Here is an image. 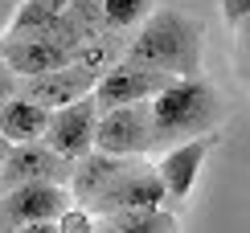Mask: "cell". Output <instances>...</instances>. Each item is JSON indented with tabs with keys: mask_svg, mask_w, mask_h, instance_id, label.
I'll return each mask as SVG.
<instances>
[{
	"mask_svg": "<svg viewBox=\"0 0 250 233\" xmlns=\"http://www.w3.org/2000/svg\"><path fill=\"white\" fill-rule=\"evenodd\" d=\"M172 82V74L164 70H152L144 61H131V58H119L115 66H107L95 82V102L99 111L103 107H119V102H140V98H152L156 90H164Z\"/></svg>",
	"mask_w": 250,
	"mask_h": 233,
	"instance_id": "8",
	"label": "cell"
},
{
	"mask_svg": "<svg viewBox=\"0 0 250 233\" xmlns=\"http://www.w3.org/2000/svg\"><path fill=\"white\" fill-rule=\"evenodd\" d=\"M4 152H8V139L0 135V164H4Z\"/></svg>",
	"mask_w": 250,
	"mask_h": 233,
	"instance_id": "19",
	"label": "cell"
},
{
	"mask_svg": "<svg viewBox=\"0 0 250 233\" xmlns=\"http://www.w3.org/2000/svg\"><path fill=\"white\" fill-rule=\"evenodd\" d=\"M70 205V188L54 180H29L8 193H0V229H25V233H49L58 229V213Z\"/></svg>",
	"mask_w": 250,
	"mask_h": 233,
	"instance_id": "3",
	"label": "cell"
},
{
	"mask_svg": "<svg viewBox=\"0 0 250 233\" xmlns=\"http://www.w3.org/2000/svg\"><path fill=\"white\" fill-rule=\"evenodd\" d=\"M222 17H226V25L242 29L250 17V0H222Z\"/></svg>",
	"mask_w": 250,
	"mask_h": 233,
	"instance_id": "16",
	"label": "cell"
},
{
	"mask_svg": "<svg viewBox=\"0 0 250 233\" xmlns=\"http://www.w3.org/2000/svg\"><path fill=\"white\" fill-rule=\"evenodd\" d=\"M148 111H152V155H156L181 139L213 131L222 119V98L201 74H193V78H172L164 90H156L148 98Z\"/></svg>",
	"mask_w": 250,
	"mask_h": 233,
	"instance_id": "2",
	"label": "cell"
},
{
	"mask_svg": "<svg viewBox=\"0 0 250 233\" xmlns=\"http://www.w3.org/2000/svg\"><path fill=\"white\" fill-rule=\"evenodd\" d=\"M21 0H0V33H4L8 25H13V13H17Z\"/></svg>",
	"mask_w": 250,
	"mask_h": 233,
	"instance_id": "18",
	"label": "cell"
},
{
	"mask_svg": "<svg viewBox=\"0 0 250 233\" xmlns=\"http://www.w3.org/2000/svg\"><path fill=\"white\" fill-rule=\"evenodd\" d=\"M70 164L66 155H58L45 139H21L8 143L4 164H0V193L17 184H29V180H54V184H66L70 180Z\"/></svg>",
	"mask_w": 250,
	"mask_h": 233,
	"instance_id": "6",
	"label": "cell"
},
{
	"mask_svg": "<svg viewBox=\"0 0 250 233\" xmlns=\"http://www.w3.org/2000/svg\"><path fill=\"white\" fill-rule=\"evenodd\" d=\"M99 8H103V25L107 29L131 33V29L152 13V0H99Z\"/></svg>",
	"mask_w": 250,
	"mask_h": 233,
	"instance_id": "14",
	"label": "cell"
},
{
	"mask_svg": "<svg viewBox=\"0 0 250 233\" xmlns=\"http://www.w3.org/2000/svg\"><path fill=\"white\" fill-rule=\"evenodd\" d=\"M0 58L8 61V70L17 74H41V70H58L66 66L70 54L62 45H54L49 37H21V33H0Z\"/></svg>",
	"mask_w": 250,
	"mask_h": 233,
	"instance_id": "11",
	"label": "cell"
},
{
	"mask_svg": "<svg viewBox=\"0 0 250 233\" xmlns=\"http://www.w3.org/2000/svg\"><path fill=\"white\" fill-rule=\"evenodd\" d=\"M99 82L95 70L78 66V61H66V66L58 70H41V74H21L17 78V94H25V98L41 102V107H62V102H74L82 94H90Z\"/></svg>",
	"mask_w": 250,
	"mask_h": 233,
	"instance_id": "9",
	"label": "cell"
},
{
	"mask_svg": "<svg viewBox=\"0 0 250 233\" xmlns=\"http://www.w3.org/2000/svg\"><path fill=\"white\" fill-rule=\"evenodd\" d=\"M201 41H205V33L189 13L152 8L127 37L123 58L144 61L152 70H164L172 78H193V74H201Z\"/></svg>",
	"mask_w": 250,
	"mask_h": 233,
	"instance_id": "1",
	"label": "cell"
},
{
	"mask_svg": "<svg viewBox=\"0 0 250 233\" xmlns=\"http://www.w3.org/2000/svg\"><path fill=\"white\" fill-rule=\"evenodd\" d=\"M95 229L107 233H172L176 213L164 205H144V209H111L95 217Z\"/></svg>",
	"mask_w": 250,
	"mask_h": 233,
	"instance_id": "12",
	"label": "cell"
},
{
	"mask_svg": "<svg viewBox=\"0 0 250 233\" xmlns=\"http://www.w3.org/2000/svg\"><path fill=\"white\" fill-rule=\"evenodd\" d=\"M213 147V131L205 135H193V139H181L172 147H164V152H156L160 160H156V176H160L164 193H168L172 200H189L193 184H197V172H201V160L209 155Z\"/></svg>",
	"mask_w": 250,
	"mask_h": 233,
	"instance_id": "10",
	"label": "cell"
},
{
	"mask_svg": "<svg viewBox=\"0 0 250 233\" xmlns=\"http://www.w3.org/2000/svg\"><path fill=\"white\" fill-rule=\"evenodd\" d=\"M95 123H99V102L95 94H82L74 102H62V107L49 111V123H45V139L58 155L66 160H78L82 152L95 147Z\"/></svg>",
	"mask_w": 250,
	"mask_h": 233,
	"instance_id": "7",
	"label": "cell"
},
{
	"mask_svg": "<svg viewBox=\"0 0 250 233\" xmlns=\"http://www.w3.org/2000/svg\"><path fill=\"white\" fill-rule=\"evenodd\" d=\"M54 225H58L62 233H86V229H95V213H90L86 205H74V200H70V205L58 213Z\"/></svg>",
	"mask_w": 250,
	"mask_h": 233,
	"instance_id": "15",
	"label": "cell"
},
{
	"mask_svg": "<svg viewBox=\"0 0 250 233\" xmlns=\"http://www.w3.org/2000/svg\"><path fill=\"white\" fill-rule=\"evenodd\" d=\"M13 94H17V74L8 70V61H4V58H0V102H8Z\"/></svg>",
	"mask_w": 250,
	"mask_h": 233,
	"instance_id": "17",
	"label": "cell"
},
{
	"mask_svg": "<svg viewBox=\"0 0 250 233\" xmlns=\"http://www.w3.org/2000/svg\"><path fill=\"white\" fill-rule=\"evenodd\" d=\"M45 123H49V107L25 98V94H13L8 102H0V135H4L8 143L41 139V135H45Z\"/></svg>",
	"mask_w": 250,
	"mask_h": 233,
	"instance_id": "13",
	"label": "cell"
},
{
	"mask_svg": "<svg viewBox=\"0 0 250 233\" xmlns=\"http://www.w3.org/2000/svg\"><path fill=\"white\" fill-rule=\"evenodd\" d=\"M164 200H168V193H164L156 168L144 164V155H135L123 172H115L86 200V209L99 217V213H111V209H144V205H164Z\"/></svg>",
	"mask_w": 250,
	"mask_h": 233,
	"instance_id": "5",
	"label": "cell"
},
{
	"mask_svg": "<svg viewBox=\"0 0 250 233\" xmlns=\"http://www.w3.org/2000/svg\"><path fill=\"white\" fill-rule=\"evenodd\" d=\"M95 147L111 155H152V111L148 98L103 107L95 123Z\"/></svg>",
	"mask_w": 250,
	"mask_h": 233,
	"instance_id": "4",
	"label": "cell"
}]
</instances>
